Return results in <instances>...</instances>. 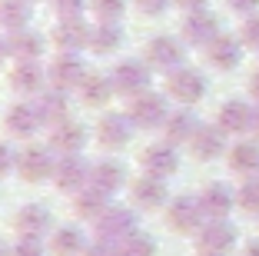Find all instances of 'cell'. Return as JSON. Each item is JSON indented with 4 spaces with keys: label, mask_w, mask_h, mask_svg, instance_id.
Here are the masks:
<instances>
[{
    "label": "cell",
    "mask_w": 259,
    "mask_h": 256,
    "mask_svg": "<svg viewBox=\"0 0 259 256\" xmlns=\"http://www.w3.org/2000/svg\"><path fill=\"white\" fill-rule=\"evenodd\" d=\"M249 106L246 103H226L223 106V123H226V127H233V130H243V127H249Z\"/></svg>",
    "instance_id": "cell-1"
},
{
    "label": "cell",
    "mask_w": 259,
    "mask_h": 256,
    "mask_svg": "<svg viewBox=\"0 0 259 256\" xmlns=\"http://www.w3.org/2000/svg\"><path fill=\"white\" fill-rule=\"evenodd\" d=\"M233 163H236V170H256L259 166V147H252V143H243L236 153H233Z\"/></svg>",
    "instance_id": "cell-2"
},
{
    "label": "cell",
    "mask_w": 259,
    "mask_h": 256,
    "mask_svg": "<svg viewBox=\"0 0 259 256\" xmlns=\"http://www.w3.org/2000/svg\"><path fill=\"white\" fill-rule=\"evenodd\" d=\"M216 60H220V67H233V63L239 60V50L233 40H220L216 44Z\"/></svg>",
    "instance_id": "cell-3"
},
{
    "label": "cell",
    "mask_w": 259,
    "mask_h": 256,
    "mask_svg": "<svg viewBox=\"0 0 259 256\" xmlns=\"http://www.w3.org/2000/svg\"><path fill=\"white\" fill-rule=\"evenodd\" d=\"M243 37H246V44H249L252 50H259V17H252V20L243 27Z\"/></svg>",
    "instance_id": "cell-4"
},
{
    "label": "cell",
    "mask_w": 259,
    "mask_h": 256,
    "mask_svg": "<svg viewBox=\"0 0 259 256\" xmlns=\"http://www.w3.org/2000/svg\"><path fill=\"white\" fill-rule=\"evenodd\" d=\"M243 206L246 210H259V183H249L243 190Z\"/></svg>",
    "instance_id": "cell-5"
},
{
    "label": "cell",
    "mask_w": 259,
    "mask_h": 256,
    "mask_svg": "<svg viewBox=\"0 0 259 256\" xmlns=\"http://www.w3.org/2000/svg\"><path fill=\"white\" fill-rule=\"evenodd\" d=\"M216 150H220V140H216V133L203 136V147H199V153H206V157H213Z\"/></svg>",
    "instance_id": "cell-6"
},
{
    "label": "cell",
    "mask_w": 259,
    "mask_h": 256,
    "mask_svg": "<svg viewBox=\"0 0 259 256\" xmlns=\"http://www.w3.org/2000/svg\"><path fill=\"white\" fill-rule=\"evenodd\" d=\"M229 4H233L236 10H252V7L259 4V0H229Z\"/></svg>",
    "instance_id": "cell-7"
},
{
    "label": "cell",
    "mask_w": 259,
    "mask_h": 256,
    "mask_svg": "<svg viewBox=\"0 0 259 256\" xmlns=\"http://www.w3.org/2000/svg\"><path fill=\"white\" fill-rule=\"evenodd\" d=\"M252 93H256V97H259V74L252 77Z\"/></svg>",
    "instance_id": "cell-8"
},
{
    "label": "cell",
    "mask_w": 259,
    "mask_h": 256,
    "mask_svg": "<svg viewBox=\"0 0 259 256\" xmlns=\"http://www.w3.org/2000/svg\"><path fill=\"white\" fill-rule=\"evenodd\" d=\"M252 123H256V130H259V113H256V120H252Z\"/></svg>",
    "instance_id": "cell-9"
}]
</instances>
